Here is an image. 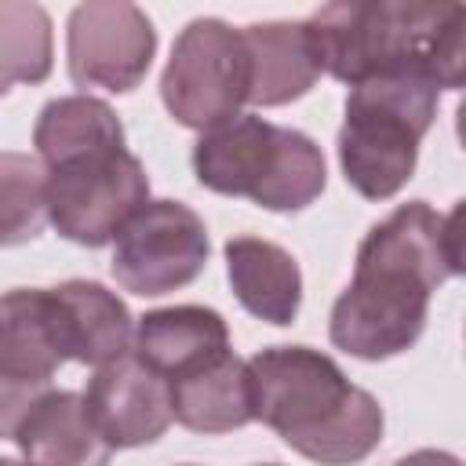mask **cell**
<instances>
[{"instance_id":"cell-1","label":"cell","mask_w":466,"mask_h":466,"mask_svg":"<svg viewBox=\"0 0 466 466\" xmlns=\"http://www.w3.org/2000/svg\"><path fill=\"white\" fill-rule=\"evenodd\" d=\"M251 419L320 466H353L382 441L379 400L309 346H269L248 360Z\"/></svg>"},{"instance_id":"cell-2","label":"cell","mask_w":466,"mask_h":466,"mask_svg":"<svg viewBox=\"0 0 466 466\" xmlns=\"http://www.w3.org/2000/svg\"><path fill=\"white\" fill-rule=\"evenodd\" d=\"M306 25L320 73L342 84L390 69H422L451 91L462 84L466 7L455 0H339Z\"/></svg>"},{"instance_id":"cell-3","label":"cell","mask_w":466,"mask_h":466,"mask_svg":"<svg viewBox=\"0 0 466 466\" xmlns=\"http://www.w3.org/2000/svg\"><path fill=\"white\" fill-rule=\"evenodd\" d=\"M437 102L441 84L422 69H390L350 84L339 164L360 197L386 200L411 178Z\"/></svg>"},{"instance_id":"cell-4","label":"cell","mask_w":466,"mask_h":466,"mask_svg":"<svg viewBox=\"0 0 466 466\" xmlns=\"http://www.w3.org/2000/svg\"><path fill=\"white\" fill-rule=\"evenodd\" d=\"M193 171L200 186L248 197L266 211H299L313 204L328 182L324 153L309 135L251 113H237L204 131L193 146Z\"/></svg>"},{"instance_id":"cell-5","label":"cell","mask_w":466,"mask_h":466,"mask_svg":"<svg viewBox=\"0 0 466 466\" xmlns=\"http://www.w3.org/2000/svg\"><path fill=\"white\" fill-rule=\"evenodd\" d=\"M251 91L244 33L222 18H193L164 66L160 98L182 127L211 131L240 113Z\"/></svg>"},{"instance_id":"cell-6","label":"cell","mask_w":466,"mask_h":466,"mask_svg":"<svg viewBox=\"0 0 466 466\" xmlns=\"http://www.w3.org/2000/svg\"><path fill=\"white\" fill-rule=\"evenodd\" d=\"M47 171V218L84 248L109 244L120 226L149 200L146 167L127 146H102Z\"/></svg>"},{"instance_id":"cell-7","label":"cell","mask_w":466,"mask_h":466,"mask_svg":"<svg viewBox=\"0 0 466 466\" xmlns=\"http://www.w3.org/2000/svg\"><path fill=\"white\" fill-rule=\"evenodd\" d=\"M433 288L397 266L379 258H357L350 288L331 306V342L360 360H386L415 346L426 328Z\"/></svg>"},{"instance_id":"cell-8","label":"cell","mask_w":466,"mask_h":466,"mask_svg":"<svg viewBox=\"0 0 466 466\" xmlns=\"http://www.w3.org/2000/svg\"><path fill=\"white\" fill-rule=\"evenodd\" d=\"M113 277L124 291L157 299L186 288L208 262V226L182 200H146L113 237Z\"/></svg>"},{"instance_id":"cell-9","label":"cell","mask_w":466,"mask_h":466,"mask_svg":"<svg viewBox=\"0 0 466 466\" xmlns=\"http://www.w3.org/2000/svg\"><path fill=\"white\" fill-rule=\"evenodd\" d=\"M157 51V29L127 0H91L73 7L66 33L69 76L80 87L131 91Z\"/></svg>"},{"instance_id":"cell-10","label":"cell","mask_w":466,"mask_h":466,"mask_svg":"<svg viewBox=\"0 0 466 466\" xmlns=\"http://www.w3.org/2000/svg\"><path fill=\"white\" fill-rule=\"evenodd\" d=\"M80 397L109 448L153 444L171 426V386L135 350L102 364Z\"/></svg>"},{"instance_id":"cell-11","label":"cell","mask_w":466,"mask_h":466,"mask_svg":"<svg viewBox=\"0 0 466 466\" xmlns=\"http://www.w3.org/2000/svg\"><path fill=\"white\" fill-rule=\"evenodd\" d=\"M62 360H73V350L55 288H15L0 295V375L51 382Z\"/></svg>"},{"instance_id":"cell-12","label":"cell","mask_w":466,"mask_h":466,"mask_svg":"<svg viewBox=\"0 0 466 466\" xmlns=\"http://www.w3.org/2000/svg\"><path fill=\"white\" fill-rule=\"evenodd\" d=\"M171 419L193 433H229L251 422L248 360L222 350L171 382Z\"/></svg>"},{"instance_id":"cell-13","label":"cell","mask_w":466,"mask_h":466,"mask_svg":"<svg viewBox=\"0 0 466 466\" xmlns=\"http://www.w3.org/2000/svg\"><path fill=\"white\" fill-rule=\"evenodd\" d=\"M15 444L33 466H109L113 455L95 430L84 397L73 390H47L22 419Z\"/></svg>"},{"instance_id":"cell-14","label":"cell","mask_w":466,"mask_h":466,"mask_svg":"<svg viewBox=\"0 0 466 466\" xmlns=\"http://www.w3.org/2000/svg\"><path fill=\"white\" fill-rule=\"evenodd\" d=\"M240 33L251 62L248 102L284 106L302 98L317 84L320 58L306 22H255V25H244Z\"/></svg>"},{"instance_id":"cell-15","label":"cell","mask_w":466,"mask_h":466,"mask_svg":"<svg viewBox=\"0 0 466 466\" xmlns=\"http://www.w3.org/2000/svg\"><path fill=\"white\" fill-rule=\"evenodd\" d=\"M226 273L240 306L266 324H291L302 302V273L291 251L262 237L226 240Z\"/></svg>"},{"instance_id":"cell-16","label":"cell","mask_w":466,"mask_h":466,"mask_svg":"<svg viewBox=\"0 0 466 466\" xmlns=\"http://www.w3.org/2000/svg\"><path fill=\"white\" fill-rule=\"evenodd\" d=\"M222 350H229V328L222 313L208 306L153 309L135 328V353L167 382Z\"/></svg>"},{"instance_id":"cell-17","label":"cell","mask_w":466,"mask_h":466,"mask_svg":"<svg viewBox=\"0 0 466 466\" xmlns=\"http://www.w3.org/2000/svg\"><path fill=\"white\" fill-rule=\"evenodd\" d=\"M55 295L66 309L73 360L102 368V364L131 353L135 320H131L127 306L109 288H102L98 280H66L55 288Z\"/></svg>"},{"instance_id":"cell-18","label":"cell","mask_w":466,"mask_h":466,"mask_svg":"<svg viewBox=\"0 0 466 466\" xmlns=\"http://www.w3.org/2000/svg\"><path fill=\"white\" fill-rule=\"evenodd\" d=\"M33 146H36V160L44 167H55L87 149L124 146V124L116 120L113 106L102 98L62 95L40 109L33 127Z\"/></svg>"},{"instance_id":"cell-19","label":"cell","mask_w":466,"mask_h":466,"mask_svg":"<svg viewBox=\"0 0 466 466\" xmlns=\"http://www.w3.org/2000/svg\"><path fill=\"white\" fill-rule=\"evenodd\" d=\"M51 73V18L40 4L0 0V95Z\"/></svg>"},{"instance_id":"cell-20","label":"cell","mask_w":466,"mask_h":466,"mask_svg":"<svg viewBox=\"0 0 466 466\" xmlns=\"http://www.w3.org/2000/svg\"><path fill=\"white\" fill-rule=\"evenodd\" d=\"M47 222V171L29 153H0V248L25 244Z\"/></svg>"},{"instance_id":"cell-21","label":"cell","mask_w":466,"mask_h":466,"mask_svg":"<svg viewBox=\"0 0 466 466\" xmlns=\"http://www.w3.org/2000/svg\"><path fill=\"white\" fill-rule=\"evenodd\" d=\"M51 390V382H33V379H15L0 375V441H15L22 419L33 411V404Z\"/></svg>"},{"instance_id":"cell-22","label":"cell","mask_w":466,"mask_h":466,"mask_svg":"<svg viewBox=\"0 0 466 466\" xmlns=\"http://www.w3.org/2000/svg\"><path fill=\"white\" fill-rule=\"evenodd\" d=\"M393 466H462L455 455H448V451H437V448H422V451H411V455H404L400 462H393Z\"/></svg>"},{"instance_id":"cell-23","label":"cell","mask_w":466,"mask_h":466,"mask_svg":"<svg viewBox=\"0 0 466 466\" xmlns=\"http://www.w3.org/2000/svg\"><path fill=\"white\" fill-rule=\"evenodd\" d=\"M0 466H33V462H18V459H0Z\"/></svg>"},{"instance_id":"cell-24","label":"cell","mask_w":466,"mask_h":466,"mask_svg":"<svg viewBox=\"0 0 466 466\" xmlns=\"http://www.w3.org/2000/svg\"><path fill=\"white\" fill-rule=\"evenodd\" d=\"M262 466H277V462H262Z\"/></svg>"}]
</instances>
